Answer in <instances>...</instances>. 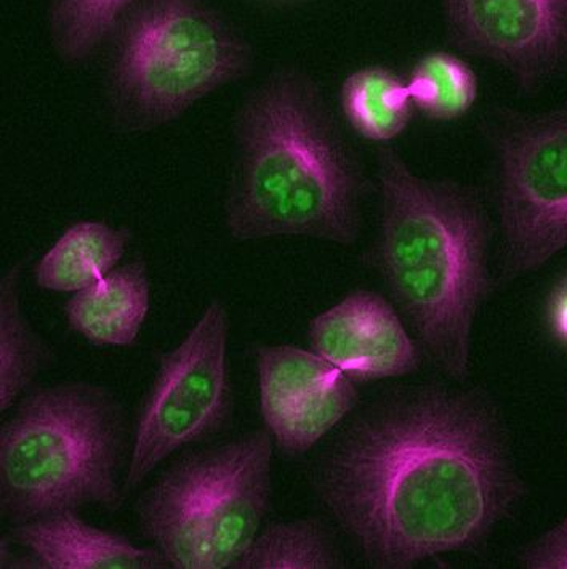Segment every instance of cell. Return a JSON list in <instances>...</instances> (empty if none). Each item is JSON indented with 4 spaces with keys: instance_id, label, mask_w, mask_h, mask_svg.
<instances>
[{
    "instance_id": "cell-1",
    "label": "cell",
    "mask_w": 567,
    "mask_h": 569,
    "mask_svg": "<svg viewBox=\"0 0 567 569\" xmlns=\"http://www.w3.org/2000/svg\"><path fill=\"white\" fill-rule=\"evenodd\" d=\"M321 491L372 565L404 569L483 541L519 487L489 409L428 393L356 427Z\"/></svg>"
},
{
    "instance_id": "cell-2",
    "label": "cell",
    "mask_w": 567,
    "mask_h": 569,
    "mask_svg": "<svg viewBox=\"0 0 567 569\" xmlns=\"http://www.w3.org/2000/svg\"><path fill=\"white\" fill-rule=\"evenodd\" d=\"M371 193L323 87L297 68L256 83L234 114L223 222L237 242L360 241Z\"/></svg>"
},
{
    "instance_id": "cell-3",
    "label": "cell",
    "mask_w": 567,
    "mask_h": 569,
    "mask_svg": "<svg viewBox=\"0 0 567 569\" xmlns=\"http://www.w3.org/2000/svg\"><path fill=\"white\" fill-rule=\"evenodd\" d=\"M377 180L375 259L393 306L429 360L464 380L476 320L493 289L489 210L475 188L415 172L392 144L378 147Z\"/></svg>"
},
{
    "instance_id": "cell-4",
    "label": "cell",
    "mask_w": 567,
    "mask_h": 569,
    "mask_svg": "<svg viewBox=\"0 0 567 569\" xmlns=\"http://www.w3.org/2000/svg\"><path fill=\"white\" fill-rule=\"evenodd\" d=\"M0 429V512L12 525L68 510L115 512L124 409L107 387L60 382L32 387Z\"/></svg>"
},
{
    "instance_id": "cell-5",
    "label": "cell",
    "mask_w": 567,
    "mask_h": 569,
    "mask_svg": "<svg viewBox=\"0 0 567 569\" xmlns=\"http://www.w3.org/2000/svg\"><path fill=\"white\" fill-rule=\"evenodd\" d=\"M104 49L108 118L129 136L175 122L254 63L251 43L209 0H139Z\"/></svg>"
},
{
    "instance_id": "cell-6",
    "label": "cell",
    "mask_w": 567,
    "mask_h": 569,
    "mask_svg": "<svg viewBox=\"0 0 567 569\" xmlns=\"http://www.w3.org/2000/svg\"><path fill=\"white\" fill-rule=\"evenodd\" d=\"M274 441L254 430L176 460L139 503L140 528L172 569H236L273 492Z\"/></svg>"
},
{
    "instance_id": "cell-7",
    "label": "cell",
    "mask_w": 567,
    "mask_h": 569,
    "mask_svg": "<svg viewBox=\"0 0 567 569\" xmlns=\"http://www.w3.org/2000/svg\"><path fill=\"white\" fill-rule=\"evenodd\" d=\"M498 282L536 273L567 249V103L498 110L486 124Z\"/></svg>"
},
{
    "instance_id": "cell-8",
    "label": "cell",
    "mask_w": 567,
    "mask_h": 569,
    "mask_svg": "<svg viewBox=\"0 0 567 569\" xmlns=\"http://www.w3.org/2000/svg\"><path fill=\"white\" fill-rule=\"evenodd\" d=\"M230 332V311L213 299L185 339L162 355L136 420L125 495L176 451L222 430L233 415Z\"/></svg>"
},
{
    "instance_id": "cell-9",
    "label": "cell",
    "mask_w": 567,
    "mask_h": 569,
    "mask_svg": "<svg viewBox=\"0 0 567 569\" xmlns=\"http://www.w3.org/2000/svg\"><path fill=\"white\" fill-rule=\"evenodd\" d=\"M458 49L533 93L567 70V0H444Z\"/></svg>"
},
{
    "instance_id": "cell-10",
    "label": "cell",
    "mask_w": 567,
    "mask_h": 569,
    "mask_svg": "<svg viewBox=\"0 0 567 569\" xmlns=\"http://www.w3.org/2000/svg\"><path fill=\"white\" fill-rule=\"evenodd\" d=\"M255 365L260 415L284 455L312 451L360 401L355 380L313 350L262 346Z\"/></svg>"
},
{
    "instance_id": "cell-11",
    "label": "cell",
    "mask_w": 567,
    "mask_h": 569,
    "mask_svg": "<svg viewBox=\"0 0 567 569\" xmlns=\"http://www.w3.org/2000/svg\"><path fill=\"white\" fill-rule=\"evenodd\" d=\"M314 353L355 382L409 376L421 366L417 342L386 297L357 289L317 315L308 329Z\"/></svg>"
},
{
    "instance_id": "cell-12",
    "label": "cell",
    "mask_w": 567,
    "mask_h": 569,
    "mask_svg": "<svg viewBox=\"0 0 567 569\" xmlns=\"http://www.w3.org/2000/svg\"><path fill=\"white\" fill-rule=\"evenodd\" d=\"M0 568L168 569L156 547L87 523L75 510L13 525L0 543Z\"/></svg>"
},
{
    "instance_id": "cell-13",
    "label": "cell",
    "mask_w": 567,
    "mask_h": 569,
    "mask_svg": "<svg viewBox=\"0 0 567 569\" xmlns=\"http://www.w3.org/2000/svg\"><path fill=\"white\" fill-rule=\"evenodd\" d=\"M151 308V281L142 259L122 264L64 306L71 331L95 347H132Z\"/></svg>"
},
{
    "instance_id": "cell-14",
    "label": "cell",
    "mask_w": 567,
    "mask_h": 569,
    "mask_svg": "<svg viewBox=\"0 0 567 569\" xmlns=\"http://www.w3.org/2000/svg\"><path fill=\"white\" fill-rule=\"evenodd\" d=\"M130 241L128 228L97 220L74 223L36 264V284L52 292L82 291L119 267Z\"/></svg>"
},
{
    "instance_id": "cell-15",
    "label": "cell",
    "mask_w": 567,
    "mask_h": 569,
    "mask_svg": "<svg viewBox=\"0 0 567 569\" xmlns=\"http://www.w3.org/2000/svg\"><path fill=\"white\" fill-rule=\"evenodd\" d=\"M53 353L29 321L21 300V264L0 279V412L9 415L36 379L52 365Z\"/></svg>"
},
{
    "instance_id": "cell-16",
    "label": "cell",
    "mask_w": 567,
    "mask_h": 569,
    "mask_svg": "<svg viewBox=\"0 0 567 569\" xmlns=\"http://www.w3.org/2000/svg\"><path fill=\"white\" fill-rule=\"evenodd\" d=\"M341 110L361 139L389 144L409 126L414 103L407 82L383 67L361 68L342 83Z\"/></svg>"
},
{
    "instance_id": "cell-17",
    "label": "cell",
    "mask_w": 567,
    "mask_h": 569,
    "mask_svg": "<svg viewBox=\"0 0 567 569\" xmlns=\"http://www.w3.org/2000/svg\"><path fill=\"white\" fill-rule=\"evenodd\" d=\"M345 561L321 521H281L260 529L236 569H337Z\"/></svg>"
},
{
    "instance_id": "cell-18",
    "label": "cell",
    "mask_w": 567,
    "mask_h": 569,
    "mask_svg": "<svg viewBox=\"0 0 567 569\" xmlns=\"http://www.w3.org/2000/svg\"><path fill=\"white\" fill-rule=\"evenodd\" d=\"M139 0H49V31L57 57L81 64L104 49Z\"/></svg>"
},
{
    "instance_id": "cell-19",
    "label": "cell",
    "mask_w": 567,
    "mask_h": 569,
    "mask_svg": "<svg viewBox=\"0 0 567 569\" xmlns=\"http://www.w3.org/2000/svg\"><path fill=\"white\" fill-rule=\"evenodd\" d=\"M412 103L426 118L457 121L478 100L479 82L467 61L447 52H433L417 61L407 81Z\"/></svg>"
},
{
    "instance_id": "cell-20",
    "label": "cell",
    "mask_w": 567,
    "mask_h": 569,
    "mask_svg": "<svg viewBox=\"0 0 567 569\" xmlns=\"http://www.w3.org/2000/svg\"><path fill=\"white\" fill-rule=\"evenodd\" d=\"M527 569H567V515L519 557Z\"/></svg>"
},
{
    "instance_id": "cell-21",
    "label": "cell",
    "mask_w": 567,
    "mask_h": 569,
    "mask_svg": "<svg viewBox=\"0 0 567 569\" xmlns=\"http://www.w3.org/2000/svg\"><path fill=\"white\" fill-rule=\"evenodd\" d=\"M550 322L555 336L567 346V282L556 291L551 300Z\"/></svg>"
}]
</instances>
